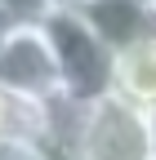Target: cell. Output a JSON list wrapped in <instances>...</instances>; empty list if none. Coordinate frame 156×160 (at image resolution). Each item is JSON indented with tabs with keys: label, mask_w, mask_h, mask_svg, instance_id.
<instances>
[{
	"label": "cell",
	"mask_w": 156,
	"mask_h": 160,
	"mask_svg": "<svg viewBox=\"0 0 156 160\" xmlns=\"http://www.w3.org/2000/svg\"><path fill=\"white\" fill-rule=\"evenodd\" d=\"M71 160H156L152 156V111L98 93L81 102L71 129Z\"/></svg>",
	"instance_id": "6da1fadb"
},
{
	"label": "cell",
	"mask_w": 156,
	"mask_h": 160,
	"mask_svg": "<svg viewBox=\"0 0 156 160\" xmlns=\"http://www.w3.org/2000/svg\"><path fill=\"white\" fill-rule=\"evenodd\" d=\"M45 40L54 49L58 80H63V98L71 102H89V98L107 93L112 80V49L85 27L76 9H49L45 13Z\"/></svg>",
	"instance_id": "7a4b0ae2"
},
{
	"label": "cell",
	"mask_w": 156,
	"mask_h": 160,
	"mask_svg": "<svg viewBox=\"0 0 156 160\" xmlns=\"http://www.w3.org/2000/svg\"><path fill=\"white\" fill-rule=\"evenodd\" d=\"M0 93L23 98V102H40V107L63 98L58 62H54V49H49L40 22H23L0 40Z\"/></svg>",
	"instance_id": "3957f363"
},
{
	"label": "cell",
	"mask_w": 156,
	"mask_h": 160,
	"mask_svg": "<svg viewBox=\"0 0 156 160\" xmlns=\"http://www.w3.org/2000/svg\"><path fill=\"white\" fill-rule=\"evenodd\" d=\"M85 18V27L103 40V45L116 53L134 45L143 36H156V13L143 5V0H89L85 9H76Z\"/></svg>",
	"instance_id": "277c9868"
},
{
	"label": "cell",
	"mask_w": 156,
	"mask_h": 160,
	"mask_svg": "<svg viewBox=\"0 0 156 160\" xmlns=\"http://www.w3.org/2000/svg\"><path fill=\"white\" fill-rule=\"evenodd\" d=\"M107 93L125 98V102L143 107V111H156V36H143V40L112 53Z\"/></svg>",
	"instance_id": "5b68a950"
},
{
	"label": "cell",
	"mask_w": 156,
	"mask_h": 160,
	"mask_svg": "<svg viewBox=\"0 0 156 160\" xmlns=\"http://www.w3.org/2000/svg\"><path fill=\"white\" fill-rule=\"evenodd\" d=\"M0 160H67L40 129H5L0 133Z\"/></svg>",
	"instance_id": "8992f818"
},
{
	"label": "cell",
	"mask_w": 156,
	"mask_h": 160,
	"mask_svg": "<svg viewBox=\"0 0 156 160\" xmlns=\"http://www.w3.org/2000/svg\"><path fill=\"white\" fill-rule=\"evenodd\" d=\"M5 129H40L45 133V107L0 93V133H5Z\"/></svg>",
	"instance_id": "52a82bcc"
},
{
	"label": "cell",
	"mask_w": 156,
	"mask_h": 160,
	"mask_svg": "<svg viewBox=\"0 0 156 160\" xmlns=\"http://www.w3.org/2000/svg\"><path fill=\"white\" fill-rule=\"evenodd\" d=\"M0 9L13 18V27H23V22H45L49 0H0Z\"/></svg>",
	"instance_id": "ba28073f"
},
{
	"label": "cell",
	"mask_w": 156,
	"mask_h": 160,
	"mask_svg": "<svg viewBox=\"0 0 156 160\" xmlns=\"http://www.w3.org/2000/svg\"><path fill=\"white\" fill-rule=\"evenodd\" d=\"M89 0H49V9H85Z\"/></svg>",
	"instance_id": "9c48e42d"
},
{
	"label": "cell",
	"mask_w": 156,
	"mask_h": 160,
	"mask_svg": "<svg viewBox=\"0 0 156 160\" xmlns=\"http://www.w3.org/2000/svg\"><path fill=\"white\" fill-rule=\"evenodd\" d=\"M9 31H13V18H9V13H5V9H0V40H5V36H9Z\"/></svg>",
	"instance_id": "30bf717a"
},
{
	"label": "cell",
	"mask_w": 156,
	"mask_h": 160,
	"mask_svg": "<svg viewBox=\"0 0 156 160\" xmlns=\"http://www.w3.org/2000/svg\"><path fill=\"white\" fill-rule=\"evenodd\" d=\"M152 156H156V111H152Z\"/></svg>",
	"instance_id": "8fae6325"
}]
</instances>
